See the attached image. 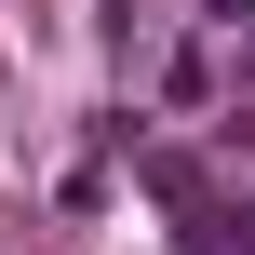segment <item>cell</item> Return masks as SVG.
I'll return each mask as SVG.
<instances>
[{
    "mask_svg": "<svg viewBox=\"0 0 255 255\" xmlns=\"http://www.w3.org/2000/svg\"><path fill=\"white\" fill-rule=\"evenodd\" d=\"M148 27H161V0H108V40L121 54H148Z\"/></svg>",
    "mask_w": 255,
    "mask_h": 255,
    "instance_id": "obj_1",
    "label": "cell"
}]
</instances>
